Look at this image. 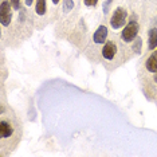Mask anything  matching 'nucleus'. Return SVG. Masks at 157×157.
Masks as SVG:
<instances>
[{
	"instance_id": "nucleus-4",
	"label": "nucleus",
	"mask_w": 157,
	"mask_h": 157,
	"mask_svg": "<svg viewBox=\"0 0 157 157\" xmlns=\"http://www.w3.org/2000/svg\"><path fill=\"white\" fill-rule=\"evenodd\" d=\"M117 54V46L113 42H106L102 48V56L108 60H112Z\"/></svg>"
},
{
	"instance_id": "nucleus-5",
	"label": "nucleus",
	"mask_w": 157,
	"mask_h": 157,
	"mask_svg": "<svg viewBox=\"0 0 157 157\" xmlns=\"http://www.w3.org/2000/svg\"><path fill=\"white\" fill-rule=\"evenodd\" d=\"M106 38H108V27L106 26H99L97 30H95L94 35H93V40L98 44L105 43Z\"/></svg>"
},
{
	"instance_id": "nucleus-7",
	"label": "nucleus",
	"mask_w": 157,
	"mask_h": 157,
	"mask_svg": "<svg viewBox=\"0 0 157 157\" xmlns=\"http://www.w3.org/2000/svg\"><path fill=\"white\" fill-rule=\"evenodd\" d=\"M145 67H146V70L151 71V73H157V51H155L146 59Z\"/></svg>"
},
{
	"instance_id": "nucleus-11",
	"label": "nucleus",
	"mask_w": 157,
	"mask_h": 157,
	"mask_svg": "<svg viewBox=\"0 0 157 157\" xmlns=\"http://www.w3.org/2000/svg\"><path fill=\"white\" fill-rule=\"evenodd\" d=\"M141 44H142V42H141V39L140 38H136L134 39V46H133V51L134 52H141Z\"/></svg>"
},
{
	"instance_id": "nucleus-15",
	"label": "nucleus",
	"mask_w": 157,
	"mask_h": 157,
	"mask_svg": "<svg viewBox=\"0 0 157 157\" xmlns=\"http://www.w3.org/2000/svg\"><path fill=\"white\" fill-rule=\"evenodd\" d=\"M51 2H52V4H58L59 0H51Z\"/></svg>"
},
{
	"instance_id": "nucleus-6",
	"label": "nucleus",
	"mask_w": 157,
	"mask_h": 157,
	"mask_svg": "<svg viewBox=\"0 0 157 157\" xmlns=\"http://www.w3.org/2000/svg\"><path fill=\"white\" fill-rule=\"evenodd\" d=\"M12 133H13L12 125L10 124L8 121H6V120H2V121H0V137L4 140V138L11 137Z\"/></svg>"
},
{
	"instance_id": "nucleus-16",
	"label": "nucleus",
	"mask_w": 157,
	"mask_h": 157,
	"mask_svg": "<svg viewBox=\"0 0 157 157\" xmlns=\"http://www.w3.org/2000/svg\"><path fill=\"white\" fill-rule=\"evenodd\" d=\"M155 81L157 82V73H155Z\"/></svg>"
},
{
	"instance_id": "nucleus-10",
	"label": "nucleus",
	"mask_w": 157,
	"mask_h": 157,
	"mask_svg": "<svg viewBox=\"0 0 157 157\" xmlns=\"http://www.w3.org/2000/svg\"><path fill=\"white\" fill-rule=\"evenodd\" d=\"M74 8V2L73 0H63V11L70 12Z\"/></svg>"
},
{
	"instance_id": "nucleus-1",
	"label": "nucleus",
	"mask_w": 157,
	"mask_h": 157,
	"mask_svg": "<svg viewBox=\"0 0 157 157\" xmlns=\"http://www.w3.org/2000/svg\"><path fill=\"white\" fill-rule=\"evenodd\" d=\"M12 4L7 0H3L2 4H0V22H2V26H10L12 19V11H11Z\"/></svg>"
},
{
	"instance_id": "nucleus-13",
	"label": "nucleus",
	"mask_w": 157,
	"mask_h": 157,
	"mask_svg": "<svg viewBox=\"0 0 157 157\" xmlns=\"http://www.w3.org/2000/svg\"><path fill=\"white\" fill-rule=\"evenodd\" d=\"M11 4L13 7V10H19L20 8V0H11Z\"/></svg>"
},
{
	"instance_id": "nucleus-9",
	"label": "nucleus",
	"mask_w": 157,
	"mask_h": 157,
	"mask_svg": "<svg viewBox=\"0 0 157 157\" xmlns=\"http://www.w3.org/2000/svg\"><path fill=\"white\" fill-rule=\"evenodd\" d=\"M35 11L39 16H43L46 13V0H36V8Z\"/></svg>"
},
{
	"instance_id": "nucleus-14",
	"label": "nucleus",
	"mask_w": 157,
	"mask_h": 157,
	"mask_svg": "<svg viewBox=\"0 0 157 157\" xmlns=\"http://www.w3.org/2000/svg\"><path fill=\"white\" fill-rule=\"evenodd\" d=\"M24 2H26V6H31L34 0H24Z\"/></svg>"
},
{
	"instance_id": "nucleus-12",
	"label": "nucleus",
	"mask_w": 157,
	"mask_h": 157,
	"mask_svg": "<svg viewBox=\"0 0 157 157\" xmlns=\"http://www.w3.org/2000/svg\"><path fill=\"white\" fill-rule=\"evenodd\" d=\"M83 3H85V6H87V7H95L98 0H83Z\"/></svg>"
},
{
	"instance_id": "nucleus-2",
	"label": "nucleus",
	"mask_w": 157,
	"mask_h": 157,
	"mask_svg": "<svg viewBox=\"0 0 157 157\" xmlns=\"http://www.w3.org/2000/svg\"><path fill=\"white\" fill-rule=\"evenodd\" d=\"M137 34H138V23L129 22L122 30L121 38H122L124 42H133L136 36H137Z\"/></svg>"
},
{
	"instance_id": "nucleus-3",
	"label": "nucleus",
	"mask_w": 157,
	"mask_h": 157,
	"mask_svg": "<svg viewBox=\"0 0 157 157\" xmlns=\"http://www.w3.org/2000/svg\"><path fill=\"white\" fill-rule=\"evenodd\" d=\"M126 17H128V13L124 8H117L116 11L113 12V16L110 19V24L114 30H118L126 23Z\"/></svg>"
},
{
	"instance_id": "nucleus-8",
	"label": "nucleus",
	"mask_w": 157,
	"mask_h": 157,
	"mask_svg": "<svg viewBox=\"0 0 157 157\" xmlns=\"http://www.w3.org/2000/svg\"><path fill=\"white\" fill-rule=\"evenodd\" d=\"M148 47L155 50L157 47V28H151L148 33Z\"/></svg>"
}]
</instances>
